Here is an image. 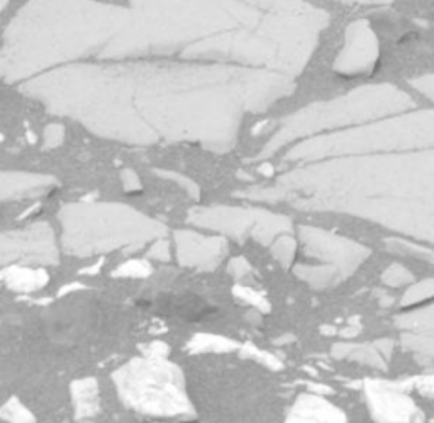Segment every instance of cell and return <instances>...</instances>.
<instances>
[{"label": "cell", "mask_w": 434, "mask_h": 423, "mask_svg": "<svg viewBox=\"0 0 434 423\" xmlns=\"http://www.w3.org/2000/svg\"><path fill=\"white\" fill-rule=\"evenodd\" d=\"M289 0H28L0 80L55 116L131 147L236 145L285 94Z\"/></svg>", "instance_id": "1"}, {"label": "cell", "mask_w": 434, "mask_h": 423, "mask_svg": "<svg viewBox=\"0 0 434 423\" xmlns=\"http://www.w3.org/2000/svg\"><path fill=\"white\" fill-rule=\"evenodd\" d=\"M58 218L61 246L75 257L138 250L166 235L165 224L121 202H68Z\"/></svg>", "instance_id": "2"}, {"label": "cell", "mask_w": 434, "mask_h": 423, "mask_svg": "<svg viewBox=\"0 0 434 423\" xmlns=\"http://www.w3.org/2000/svg\"><path fill=\"white\" fill-rule=\"evenodd\" d=\"M119 398L127 408L154 418L196 415L185 376L166 357H134L112 374Z\"/></svg>", "instance_id": "3"}, {"label": "cell", "mask_w": 434, "mask_h": 423, "mask_svg": "<svg viewBox=\"0 0 434 423\" xmlns=\"http://www.w3.org/2000/svg\"><path fill=\"white\" fill-rule=\"evenodd\" d=\"M189 223L203 230L243 240L251 235L261 245H270L275 238L290 231L287 216L258 208L241 206H202L189 211Z\"/></svg>", "instance_id": "4"}, {"label": "cell", "mask_w": 434, "mask_h": 423, "mask_svg": "<svg viewBox=\"0 0 434 423\" xmlns=\"http://www.w3.org/2000/svg\"><path fill=\"white\" fill-rule=\"evenodd\" d=\"M58 245L48 223H34L21 230L0 231V267L17 263L55 266Z\"/></svg>", "instance_id": "5"}, {"label": "cell", "mask_w": 434, "mask_h": 423, "mask_svg": "<svg viewBox=\"0 0 434 423\" xmlns=\"http://www.w3.org/2000/svg\"><path fill=\"white\" fill-rule=\"evenodd\" d=\"M363 391L375 423H424L420 408L397 382L366 379Z\"/></svg>", "instance_id": "6"}, {"label": "cell", "mask_w": 434, "mask_h": 423, "mask_svg": "<svg viewBox=\"0 0 434 423\" xmlns=\"http://www.w3.org/2000/svg\"><path fill=\"white\" fill-rule=\"evenodd\" d=\"M300 240L305 246V252L329 262V266L338 267L343 277L351 276L370 254L365 246L355 241L311 226L300 228Z\"/></svg>", "instance_id": "7"}, {"label": "cell", "mask_w": 434, "mask_h": 423, "mask_svg": "<svg viewBox=\"0 0 434 423\" xmlns=\"http://www.w3.org/2000/svg\"><path fill=\"white\" fill-rule=\"evenodd\" d=\"M176 258L184 267L197 271H214L228 254L224 236H207L192 230H176L174 233Z\"/></svg>", "instance_id": "8"}, {"label": "cell", "mask_w": 434, "mask_h": 423, "mask_svg": "<svg viewBox=\"0 0 434 423\" xmlns=\"http://www.w3.org/2000/svg\"><path fill=\"white\" fill-rule=\"evenodd\" d=\"M283 423H348V418L343 409L312 391L295 400Z\"/></svg>", "instance_id": "9"}, {"label": "cell", "mask_w": 434, "mask_h": 423, "mask_svg": "<svg viewBox=\"0 0 434 423\" xmlns=\"http://www.w3.org/2000/svg\"><path fill=\"white\" fill-rule=\"evenodd\" d=\"M56 179L31 172H0V201L24 199L50 192Z\"/></svg>", "instance_id": "10"}, {"label": "cell", "mask_w": 434, "mask_h": 423, "mask_svg": "<svg viewBox=\"0 0 434 423\" xmlns=\"http://www.w3.org/2000/svg\"><path fill=\"white\" fill-rule=\"evenodd\" d=\"M72 393L75 418L83 420V418H92L99 413L100 398H99V382L94 377L77 379L70 386Z\"/></svg>", "instance_id": "11"}, {"label": "cell", "mask_w": 434, "mask_h": 423, "mask_svg": "<svg viewBox=\"0 0 434 423\" xmlns=\"http://www.w3.org/2000/svg\"><path fill=\"white\" fill-rule=\"evenodd\" d=\"M331 354L336 359L355 360V362L370 365L374 369H387V359L382 352L379 350L376 343H351V342H339L334 343Z\"/></svg>", "instance_id": "12"}, {"label": "cell", "mask_w": 434, "mask_h": 423, "mask_svg": "<svg viewBox=\"0 0 434 423\" xmlns=\"http://www.w3.org/2000/svg\"><path fill=\"white\" fill-rule=\"evenodd\" d=\"M4 284L16 293H33L44 288L50 281L46 271L24 266H9L2 271Z\"/></svg>", "instance_id": "13"}, {"label": "cell", "mask_w": 434, "mask_h": 423, "mask_svg": "<svg viewBox=\"0 0 434 423\" xmlns=\"http://www.w3.org/2000/svg\"><path fill=\"white\" fill-rule=\"evenodd\" d=\"M241 343L233 338L223 337L214 333H197L187 342L185 349L190 354H229V352L239 350Z\"/></svg>", "instance_id": "14"}, {"label": "cell", "mask_w": 434, "mask_h": 423, "mask_svg": "<svg viewBox=\"0 0 434 423\" xmlns=\"http://www.w3.org/2000/svg\"><path fill=\"white\" fill-rule=\"evenodd\" d=\"M295 276L314 289H329L343 279V274L334 266H297Z\"/></svg>", "instance_id": "15"}, {"label": "cell", "mask_w": 434, "mask_h": 423, "mask_svg": "<svg viewBox=\"0 0 434 423\" xmlns=\"http://www.w3.org/2000/svg\"><path fill=\"white\" fill-rule=\"evenodd\" d=\"M396 325L402 332L434 333V303L419 310L402 313L396 318Z\"/></svg>", "instance_id": "16"}, {"label": "cell", "mask_w": 434, "mask_h": 423, "mask_svg": "<svg viewBox=\"0 0 434 423\" xmlns=\"http://www.w3.org/2000/svg\"><path fill=\"white\" fill-rule=\"evenodd\" d=\"M401 342L420 362H434V333L402 332Z\"/></svg>", "instance_id": "17"}, {"label": "cell", "mask_w": 434, "mask_h": 423, "mask_svg": "<svg viewBox=\"0 0 434 423\" xmlns=\"http://www.w3.org/2000/svg\"><path fill=\"white\" fill-rule=\"evenodd\" d=\"M385 244H387V249L393 254L409 255V257H416L424 260V262L434 263V250L426 249V246H419L416 244H411V241L398 240V238H391V240H387Z\"/></svg>", "instance_id": "18"}, {"label": "cell", "mask_w": 434, "mask_h": 423, "mask_svg": "<svg viewBox=\"0 0 434 423\" xmlns=\"http://www.w3.org/2000/svg\"><path fill=\"white\" fill-rule=\"evenodd\" d=\"M239 352H241L243 357L256 360L258 364L268 367L270 371H282L283 369V362L278 359V357L270 354V352L263 350V349H258V347L253 345V343H243V345L239 347Z\"/></svg>", "instance_id": "19"}, {"label": "cell", "mask_w": 434, "mask_h": 423, "mask_svg": "<svg viewBox=\"0 0 434 423\" xmlns=\"http://www.w3.org/2000/svg\"><path fill=\"white\" fill-rule=\"evenodd\" d=\"M0 418L6 420L7 423H34L36 422V418H34L33 413H31L29 409L26 408L17 398H11L7 403L2 404V408H0Z\"/></svg>", "instance_id": "20"}, {"label": "cell", "mask_w": 434, "mask_h": 423, "mask_svg": "<svg viewBox=\"0 0 434 423\" xmlns=\"http://www.w3.org/2000/svg\"><path fill=\"white\" fill-rule=\"evenodd\" d=\"M233 293L238 299H241L243 303H246V305L255 308L258 313H268L270 308H272L270 306V301L267 299V296L256 289L246 288V286H234Z\"/></svg>", "instance_id": "21"}, {"label": "cell", "mask_w": 434, "mask_h": 423, "mask_svg": "<svg viewBox=\"0 0 434 423\" xmlns=\"http://www.w3.org/2000/svg\"><path fill=\"white\" fill-rule=\"evenodd\" d=\"M295 250H297V244H295L294 238L289 235V233H285V235H280L278 238H275V241L272 244L273 257H275L283 267H289L290 263L294 262Z\"/></svg>", "instance_id": "22"}, {"label": "cell", "mask_w": 434, "mask_h": 423, "mask_svg": "<svg viewBox=\"0 0 434 423\" xmlns=\"http://www.w3.org/2000/svg\"><path fill=\"white\" fill-rule=\"evenodd\" d=\"M431 298H434V279H426L418 282V284H413L406 291V294L402 296V305L413 306Z\"/></svg>", "instance_id": "23"}, {"label": "cell", "mask_w": 434, "mask_h": 423, "mask_svg": "<svg viewBox=\"0 0 434 423\" xmlns=\"http://www.w3.org/2000/svg\"><path fill=\"white\" fill-rule=\"evenodd\" d=\"M153 268L149 266V262L146 260H127L119 266L116 271L112 272L114 277H132V279H146V277L152 276Z\"/></svg>", "instance_id": "24"}, {"label": "cell", "mask_w": 434, "mask_h": 423, "mask_svg": "<svg viewBox=\"0 0 434 423\" xmlns=\"http://www.w3.org/2000/svg\"><path fill=\"white\" fill-rule=\"evenodd\" d=\"M382 282L388 288H402L413 282V274L404 266L401 263H392L391 267H387L382 274Z\"/></svg>", "instance_id": "25"}, {"label": "cell", "mask_w": 434, "mask_h": 423, "mask_svg": "<svg viewBox=\"0 0 434 423\" xmlns=\"http://www.w3.org/2000/svg\"><path fill=\"white\" fill-rule=\"evenodd\" d=\"M397 385L404 387L406 391L414 390L428 398H434V374H424V376H416L406 381H397Z\"/></svg>", "instance_id": "26"}, {"label": "cell", "mask_w": 434, "mask_h": 423, "mask_svg": "<svg viewBox=\"0 0 434 423\" xmlns=\"http://www.w3.org/2000/svg\"><path fill=\"white\" fill-rule=\"evenodd\" d=\"M154 174H157L158 177L174 180V182L179 184L180 187H184V191L187 192L192 199H199V197H201V189H199V186L194 182L192 179L185 177V175L176 174V172H171V170H154Z\"/></svg>", "instance_id": "27"}, {"label": "cell", "mask_w": 434, "mask_h": 423, "mask_svg": "<svg viewBox=\"0 0 434 423\" xmlns=\"http://www.w3.org/2000/svg\"><path fill=\"white\" fill-rule=\"evenodd\" d=\"M65 140V127L58 125V122H53L48 125L44 130V148H58Z\"/></svg>", "instance_id": "28"}, {"label": "cell", "mask_w": 434, "mask_h": 423, "mask_svg": "<svg viewBox=\"0 0 434 423\" xmlns=\"http://www.w3.org/2000/svg\"><path fill=\"white\" fill-rule=\"evenodd\" d=\"M148 257L153 260H158V262H168L171 257L170 244H168L165 238H159V240L153 241V245L149 246V250H148Z\"/></svg>", "instance_id": "29"}, {"label": "cell", "mask_w": 434, "mask_h": 423, "mask_svg": "<svg viewBox=\"0 0 434 423\" xmlns=\"http://www.w3.org/2000/svg\"><path fill=\"white\" fill-rule=\"evenodd\" d=\"M228 272L233 277H236V279H241V277H245V276L250 274L251 266H250V262H248L245 257H236V258H233L231 262H229Z\"/></svg>", "instance_id": "30"}, {"label": "cell", "mask_w": 434, "mask_h": 423, "mask_svg": "<svg viewBox=\"0 0 434 423\" xmlns=\"http://www.w3.org/2000/svg\"><path fill=\"white\" fill-rule=\"evenodd\" d=\"M121 180H122L124 189H126L127 192H134V191H139V189H141V180H139L138 174H136L134 170L124 169L121 172Z\"/></svg>", "instance_id": "31"}, {"label": "cell", "mask_w": 434, "mask_h": 423, "mask_svg": "<svg viewBox=\"0 0 434 423\" xmlns=\"http://www.w3.org/2000/svg\"><path fill=\"white\" fill-rule=\"evenodd\" d=\"M168 354H170V347L165 342H149L148 345L143 347V355L166 357Z\"/></svg>", "instance_id": "32"}, {"label": "cell", "mask_w": 434, "mask_h": 423, "mask_svg": "<svg viewBox=\"0 0 434 423\" xmlns=\"http://www.w3.org/2000/svg\"><path fill=\"white\" fill-rule=\"evenodd\" d=\"M80 288H83V286L82 284H68V286H65V288L60 291V296H65V294L72 293V291H77Z\"/></svg>", "instance_id": "33"}, {"label": "cell", "mask_w": 434, "mask_h": 423, "mask_svg": "<svg viewBox=\"0 0 434 423\" xmlns=\"http://www.w3.org/2000/svg\"><path fill=\"white\" fill-rule=\"evenodd\" d=\"M7 4H9V0H0V12L7 7Z\"/></svg>", "instance_id": "34"}, {"label": "cell", "mask_w": 434, "mask_h": 423, "mask_svg": "<svg viewBox=\"0 0 434 423\" xmlns=\"http://www.w3.org/2000/svg\"><path fill=\"white\" fill-rule=\"evenodd\" d=\"M0 284H4V276H2V271H0Z\"/></svg>", "instance_id": "35"}, {"label": "cell", "mask_w": 434, "mask_h": 423, "mask_svg": "<svg viewBox=\"0 0 434 423\" xmlns=\"http://www.w3.org/2000/svg\"><path fill=\"white\" fill-rule=\"evenodd\" d=\"M2 138H4V136H2V135H0V141H2Z\"/></svg>", "instance_id": "36"}]
</instances>
